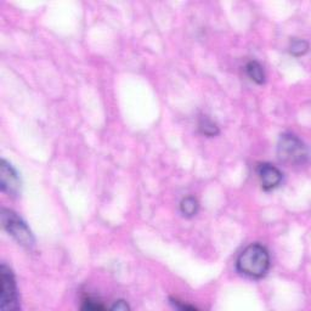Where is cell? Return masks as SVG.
<instances>
[{
    "instance_id": "cell-1",
    "label": "cell",
    "mask_w": 311,
    "mask_h": 311,
    "mask_svg": "<svg viewBox=\"0 0 311 311\" xmlns=\"http://www.w3.org/2000/svg\"><path fill=\"white\" fill-rule=\"evenodd\" d=\"M236 265L241 274L254 278L263 277L270 268L268 249L262 244H250L241 253Z\"/></svg>"
},
{
    "instance_id": "cell-2",
    "label": "cell",
    "mask_w": 311,
    "mask_h": 311,
    "mask_svg": "<svg viewBox=\"0 0 311 311\" xmlns=\"http://www.w3.org/2000/svg\"><path fill=\"white\" fill-rule=\"evenodd\" d=\"M277 156L288 166H300L307 161V148L296 135L283 134L278 140Z\"/></svg>"
},
{
    "instance_id": "cell-3",
    "label": "cell",
    "mask_w": 311,
    "mask_h": 311,
    "mask_svg": "<svg viewBox=\"0 0 311 311\" xmlns=\"http://www.w3.org/2000/svg\"><path fill=\"white\" fill-rule=\"evenodd\" d=\"M2 224L3 227L17 241L18 244L26 249H32L34 247V237L22 219L10 209L2 211Z\"/></svg>"
},
{
    "instance_id": "cell-4",
    "label": "cell",
    "mask_w": 311,
    "mask_h": 311,
    "mask_svg": "<svg viewBox=\"0 0 311 311\" xmlns=\"http://www.w3.org/2000/svg\"><path fill=\"white\" fill-rule=\"evenodd\" d=\"M0 309L4 311L20 309L14 274L5 264H2L0 268Z\"/></svg>"
},
{
    "instance_id": "cell-5",
    "label": "cell",
    "mask_w": 311,
    "mask_h": 311,
    "mask_svg": "<svg viewBox=\"0 0 311 311\" xmlns=\"http://www.w3.org/2000/svg\"><path fill=\"white\" fill-rule=\"evenodd\" d=\"M0 187L3 191L12 196L18 195L21 190V180L17 171L5 160L0 164Z\"/></svg>"
},
{
    "instance_id": "cell-6",
    "label": "cell",
    "mask_w": 311,
    "mask_h": 311,
    "mask_svg": "<svg viewBox=\"0 0 311 311\" xmlns=\"http://www.w3.org/2000/svg\"><path fill=\"white\" fill-rule=\"evenodd\" d=\"M258 176L263 189L266 190V191L277 187L282 182V173L280 169H277L275 166L269 163L259 164Z\"/></svg>"
},
{
    "instance_id": "cell-7",
    "label": "cell",
    "mask_w": 311,
    "mask_h": 311,
    "mask_svg": "<svg viewBox=\"0 0 311 311\" xmlns=\"http://www.w3.org/2000/svg\"><path fill=\"white\" fill-rule=\"evenodd\" d=\"M246 71L248 77L252 79L253 82H255L256 84H263L265 82V73L263 69L262 65L256 61H250L248 65L246 66Z\"/></svg>"
},
{
    "instance_id": "cell-8",
    "label": "cell",
    "mask_w": 311,
    "mask_h": 311,
    "mask_svg": "<svg viewBox=\"0 0 311 311\" xmlns=\"http://www.w3.org/2000/svg\"><path fill=\"white\" fill-rule=\"evenodd\" d=\"M198 128L199 132L205 136H215L219 134V128L218 125L213 122L212 119H209L208 117L203 116L199 118L198 122Z\"/></svg>"
},
{
    "instance_id": "cell-9",
    "label": "cell",
    "mask_w": 311,
    "mask_h": 311,
    "mask_svg": "<svg viewBox=\"0 0 311 311\" xmlns=\"http://www.w3.org/2000/svg\"><path fill=\"white\" fill-rule=\"evenodd\" d=\"M198 202L195 197H186L180 203V211L185 217H193L198 212Z\"/></svg>"
},
{
    "instance_id": "cell-10",
    "label": "cell",
    "mask_w": 311,
    "mask_h": 311,
    "mask_svg": "<svg viewBox=\"0 0 311 311\" xmlns=\"http://www.w3.org/2000/svg\"><path fill=\"white\" fill-rule=\"evenodd\" d=\"M309 49V44L303 39H293L291 42L290 53L294 56H301L304 55Z\"/></svg>"
},
{
    "instance_id": "cell-11",
    "label": "cell",
    "mask_w": 311,
    "mask_h": 311,
    "mask_svg": "<svg viewBox=\"0 0 311 311\" xmlns=\"http://www.w3.org/2000/svg\"><path fill=\"white\" fill-rule=\"evenodd\" d=\"M82 309L83 310H103L105 306L101 305L100 303H97L96 300L90 299V298H88V299H85L83 301V306H82Z\"/></svg>"
},
{
    "instance_id": "cell-12",
    "label": "cell",
    "mask_w": 311,
    "mask_h": 311,
    "mask_svg": "<svg viewBox=\"0 0 311 311\" xmlns=\"http://www.w3.org/2000/svg\"><path fill=\"white\" fill-rule=\"evenodd\" d=\"M112 310H117V311H126L130 310V306L126 304V301L124 300H118L116 301V303L113 304Z\"/></svg>"
},
{
    "instance_id": "cell-13",
    "label": "cell",
    "mask_w": 311,
    "mask_h": 311,
    "mask_svg": "<svg viewBox=\"0 0 311 311\" xmlns=\"http://www.w3.org/2000/svg\"><path fill=\"white\" fill-rule=\"evenodd\" d=\"M170 300H171V303L174 304V306L179 307V309H182V310H196L195 306L186 305V304H183L182 301H179V300H176V299H170Z\"/></svg>"
}]
</instances>
